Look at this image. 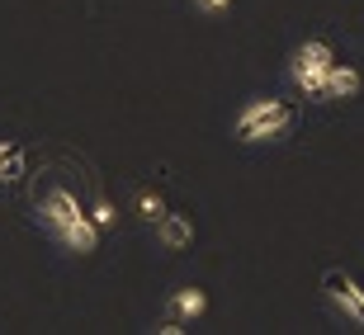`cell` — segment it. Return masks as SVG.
Wrapping results in <instances>:
<instances>
[{"instance_id": "6da1fadb", "label": "cell", "mask_w": 364, "mask_h": 335, "mask_svg": "<svg viewBox=\"0 0 364 335\" xmlns=\"http://www.w3.org/2000/svg\"><path fill=\"white\" fill-rule=\"evenodd\" d=\"M294 123H298V109L289 99H256L237 114L232 133H237V142H279V137L294 133Z\"/></svg>"}, {"instance_id": "7a4b0ae2", "label": "cell", "mask_w": 364, "mask_h": 335, "mask_svg": "<svg viewBox=\"0 0 364 335\" xmlns=\"http://www.w3.org/2000/svg\"><path fill=\"white\" fill-rule=\"evenodd\" d=\"M322 288H326V297H331V302L341 307V317L364 331V288H360V283H355L350 274L331 269V274H322Z\"/></svg>"}, {"instance_id": "3957f363", "label": "cell", "mask_w": 364, "mask_h": 335, "mask_svg": "<svg viewBox=\"0 0 364 335\" xmlns=\"http://www.w3.org/2000/svg\"><path fill=\"white\" fill-rule=\"evenodd\" d=\"M53 236L67 246V251H76V255H95V246H100V227H95V217H90V213L67 217L62 227H53Z\"/></svg>"}, {"instance_id": "277c9868", "label": "cell", "mask_w": 364, "mask_h": 335, "mask_svg": "<svg viewBox=\"0 0 364 335\" xmlns=\"http://www.w3.org/2000/svg\"><path fill=\"white\" fill-rule=\"evenodd\" d=\"M38 213H43V222H48V227H62L67 217H76V213H81V199H76L71 189H62V185H57V189H48V194H43Z\"/></svg>"}, {"instance_id": "5b68a950", "label": "cell", "mask_w": 364, "mask_h": 335, "mask_svg": "<svg viewBox=\"0 0 364 335\" xmlns=\"http://www.w3.org/2000/svg\"><path fill=\"white\" fill-rule=\"evenodd\" d=\"M360 90H364V76L350 62H331V67H326V94L322 99H355Z\"/></svg>"}, {"instance_id": "8992f818", "label": "cell", "mask_w": 364, "mask_h": 335, "mask_svg": "<svg viewBox=\"0 0 364 335\" xmlns=\"http://www.w3.org/2000/svg\"><path fill=\"white\" fill-rule=\"evenodd\" d=\"M203 312H208V293L203 288H176L171 293V317L176 322H199Z\"/></svg>"}, {"instance_id": "52a82bcc", "label": "cell", "mask_w": 364, "mask_h": 335, "mask_svg": "<svg viewBox=\"0 0 364 335\" xmlns=\"http://www.w3.org/2000/svg\"><path fill=\"white\" fill-rule=\"evenodd\" d=\"M289 76L308 99H322L326 94V67H308V62H289Z\"/></svg>"}, {"instance_id": "ba28073f", "label": "cell", "mask_w": 364, "mask_h": 335, "mask_svg": "<svg viewBox=\"0 0 364 335\" xmlns=\"http://www.w3.org/2000/svg\"><path fill=\"white\" fill-rule=\"evenodd\" d=\"M294 62H308V67H331L336 62V53H331V43L326 38H308L294 48Z\"/></svg>"}, {"instance_id": "9c48e42d", "label": "cell", "mask_w": 364, "mask_h": 335, "mask_svg": "<svg viewBox=\"0 0 364 335\" xmlns=\"http://www.w3.org/2000/svg\"><path fill=\"white\" fill-rule=\"evenodd\" d=\"M156 231H161V241L171 246V251H180V246H185L189 236H194V227H189V222H185L180 213H166L161 222H156Z\"/></svg>"}, {"instance_id": "30bf717a", "label": "cell", "mask_w": 364, "mask_h": 335, "mask_svg": "<svg viewBox=\"0 0 364 335\" xmlns=\"http://www.w3.org/2000/svg\"><path fill=\"white\" fill-rule=\"evenodd\" d=\"M166 213H171V208H166L161 194H151V189H142V194H137V217H142V222H161Z\"/></svg>"}, {"instance_id": "8fae6325", "label": "cell", "mask_w": 364, "mask_h": 335, "mask_svg": "<svg viewBox=\"0 0 364 335\" xmlns=\"http://www.w3.org/2000/svg\"><path fill=\"white\" fill-rule=\"evenodd\" d=\"M0 180H19V147L0 137Z\"/></svg>"}, {"instance_id": "7c38bea8", "label": "cell", "mask_w": 364, "mask_h": 335, "mask_svg": "<svg viewBox=\"0 0 364 335\" xmlns=\"http://www.w3.org/2000/svg\"><path fill=\"white\" fill-rule=\"evenodd\" d=\"M90 217H95V227H100V231H109L114 222H119V213H114V203H109V199H95Z\"/></svg>"}, {"instance_id": "4fadbf2b", "label": "cell", "mask_w": 364, "mask_h": 335, "mask_svg": "<svg viewBox=\"0 0 364 335\" xmlns=\"http://www.w3.org/2000/svg\"><path fill=\"white\" fill-rule=\"evenodd\" d=\"M194 5H199L203 14H228L232 5H237V0H194Z\"/></svg>"}]
</instances>
